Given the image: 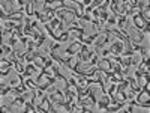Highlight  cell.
I'll list each match as a JSON object with an SVG mask.
<instances>
[{"mask_svg": "<svg viewBox=\"0 0 150 113\" xmlns=\"http://www.w3.org/2000/svg\"><path fill=\"white\" fill-rule=\"evenodd\" d=\"M116 21H117V20H116V15H114V14H111V15L108 17V20H107V23L110 24V26H114Z\"/></svg>", "mask_w": 150, "mask_h": 113, "instance_id": "27", "label": "cell"}, {"mask_svg": "<svg viewBox=\"0 0 150 113\" xmlns=\"http://www.w3.org/2000/svg\"><path fill=\"white\" fill-rule=\"evenodd\" d=\"M111 5H112V12H114V15H125L126 11L129 9V3L122 2V0H112Z\"/></svg>", "mask_w": 150, "mask_h": 113, "instance_id": "3", "label": "cell"}, {"mask_svg": "<svg viewBox=\"0 0 150 113\" xmlns=\"http://www.w3.org/2000/svg\"><path fill=\"white\" fill-rule=\"evenodd\" d=\"M114 91H116V83H111V84H110V87L107 89V94H112Z\"/></svg>", "mask_w": 150, "mask_h": 113, "instance_id": "29", "label": "cell"}, {"mask_svg": "<svg viewBox=\"0 0 150 113\" xmlns=\"http://www.w3.org/2000/svg\"><path fill=\"white\" fill-rule=\"evenodd\" d=\"M69 39V32H65V33H62V35H57V41L60 42H65Z\"/></svg>", "mask_w": 150, "mask_h": 113, "instance_id": "24", "label": "cell"}, {"mask_svg": "<svg viewBox=\"0 0 150 113\" xmlns=\"http://www.w3.org/2000/svg\"><path fill=\"white\" fill-rule=\"evenodd\" d=\"M149 23H150V21H149ZM134 24H135V29H138V30L146 26V21L138 15V12H137V14H134Z\"/></svg>", "mask_w": 150, "mask_h": 113, "instance_id": "12", "label": "cell"}, {"mask_svg": "<svg viewBox=\"0 0 150 113\" xmlns=\"http://www.w3.org/2000/svg\"><path fill=\"white\" fill-rule=\"evenodd\" d=\"M14 65H15V71H17L18 74H23V72H24V69H26V68H24V65H23V62H20L18 59L14 62Z\"/></svg>", "mask_w": 150, "mask_h": 113, "instance_id": "20", "label": "cell"}, {"mask_svg": "<svg viewBox=\"0 0 150 113\" xmlns=\"http://www.w3.org/2000/svg\"><path fill=\"white\" fill-rule=\"evenodd\" d=\"M50 67H53V59L51 60H47L45 64H44V67H42V69H48Z\"/></svg>", "mask_w": 150, "mask_h": 113, "instance_id": "30", "label": "cell"}, {"mask_svg": "<svg viewBox=\"0 0 150 113\" xmlns=\"http://www.w3.org/2000/svg\"><path fill=\"white\" fill-rule=\"evenodd\" d=\"M81 20H84V21H92L93 18L90 17V14H84V15L81 17Z\"/></svg>", "mask_w": 150, "mask_h": 113, "instance_id": "31", "label": "cell"}, {"mask_svg": "<svg viewBox=\"0 0 150 113\" xmlns=\"http://www.w3.org/2000/svg\"><path fill=\"white\" fill-rule=\"evenodd\" d=\"M112 72H114L116 75H117V79H119V82H122L123 80V69H122V67L119 65V64H116V65H112Z\"/></svg>", "mask_w": 150, "mask_h": 113, "instance_id": "14", "label": "cell"}, {"mask_svg": "<svg viewBox=\"0 0 150 113\" xmlns=\"http://www.w3.org/2000/svg\"><path fill=\"white\" fill-rule=\"evenodd\" d=\"M138 15L146 21V23H149L150 21V9L149 8H144V9H141L140 12H138Z\"/></svg>", "mask_w": 150, "mask_h": 113, "instance_id": "16", "label": "cell"}, {"mask_svg": "<svg viewBox=\"0 0 150 113\" xmlns=\"http://www.w3.org/2000/svg\"><path fill=\"white\" fill-rule=\"evenodd\" d=\"M51 69H53L54 77H56L57 80H63V82H66V80H65V75H63V74H60V71H59V68H57V67H51Z\"/></svg>", "mask_w": 150, "mask_h": 113, "instance_id": "21", "label": "cell"}, {"mask_svg": "<svg viewBox=\"0 0 150 113\" xmlns=\"http://www.w3.org/2000/svg\"><path fill=\"white\" fill-rule=\"evenodd\" d=\"M11 53H12V48H11L9 45L2 44V57H6V56H9Z\"/></svg>", "mask_w": 150, "mask_h": 113, "instance_id": "22", "label": "cell"}, {"mask_svg": "<svg viewBox=\"0 0 150 113\" xmlns=\"http://www.w3.org/2000/svg\"><path fill=\"white\" fill-rule=\"evenodd\" d=\"M111 104V101H110V95L108 94H104V97L101 98V99H99V103L96 104L98 107H99V110H107V107Z\"/></svg>", "mask_w": 150, "mask_h": 113, "instance_id": "11", "label": "cell"}, {"mask_svg": "<svg viewBox=\"0 0 150 113\" xmlns=\"http://www.w3.org/2000/svg\"><path fill=\"white\" fill-rule=\"evenodd\" d=\"M35 71H36V67H35V65H27V67H26V69H24V72H23L24 79L30 77V75H32V74H33Z\"/></svg>", "mask_w": 150, "mask_h": 113, "instance_id": "18", "label": "cell"}, {"mask_svg": "<svg viewBox=\"0 0 150 113\" xmlns=\"http://www.w3.org/2000/svg\"><path fill=\"white\" fill-rule=\"evenodd\" d=\"M26 107H24V112H36V107H35V104L30 101V103H27V104H24Z\"/></svg>", "mask_w": 150, "mask_h": 113, "instance_id": "25", "label": "cell"}, {"mask_svg": "<svg viewBox=\"0 0 150 113\" xmlns=\"http://www.w3.org/2000/svg\"><path fill=\"white\" fill-rule=\"evenodd\" d=\"M63 29H65V23H63V21H60V24H59V27H57V30H59V32H62V30H63Z\"/></svg>", "mask_w": 150, "mask_h": 113, "instance_id": "33", "label": "cell"}, {"mask_svg": "<svg viewBox=\"0 0 150 113\" xmlns=\"http://www.w3.org/2000/svg\"><path fill=\"white\" fill-rule=\"evenodd\" d=\"M44 41H45V36H44V35L38 38V39H36V48H39V47L44 44Z\"/></svg>", "mask_w": 150, "mask_h": 113, "instance_id": "28", "label": "cell"}, {"mask_svg": "<svg viewBox=\"0 0 150 113\" xmlns=\"http://www.w3.org/2000/svg\"><path fill=\"white\" fill-rule=\"evenodd\" d=\"M56 15H57V18L60 20V21H63L65 24L68 23V24H72V26H77V15L74 14L72 11H69V9H66V8H59V9H56Z\"/></svg>", "mask_w": 150, "mask_h": 113, "instance_id": "1", "label": "cell"}, {"mask_svg": "<svg viewBox=\"0 0 150 113\" xmlns=\"http://www.w3.org/2000/svg\"><path fill=\"white\" fill-rule=\"evenodd\" d=\"M98 57H99V56H93V57H92V60H90V64H92L93 67L98 64Z\"/></svg>", "mask_w": 150, "mask_h": 113, "instance_id": "32", "label": "cell"}, {"mask_svg": "<svg viewBox=\"0 0 150 113\" xmlns=\"http://www.w3.org/2000/svg\"><path fill=\"white\" fill-rule=\"evenodd\" d=\"M50 101H53L56 104H63L66 99H65V94H62L60 91H53L50 94Z\"/></svg>", "mask_w": 150, "mask_h": 113, "instance_id": "8", "label": "cell"}, {"mask_svg": "<svg viewBox=\"0 0 150 113\" xmlns=\"http://www.w3.org/2000/svg\"><path fill=\"white\" fill-rule=\"evenodd\" d=\"M123 51H125V44H123L122 41H116V42H112V44H111L110 53H112V54L119 56V54H122Z\"/></svg>", "mask_w": 150, "mask_h": 113, "instance_id": "9", "label": "cell"}, {"mask_svg": "<svg viewBox=\"0 0 150 113\" xmlns=\"http://www.w3.org/2000/svg\"><path fill=\"white\" fill-rule=\"evenodd\" d=\"M96 67H98V69L101 72H110V69L112 68V62L108 57H102V59H99Z\"/></svg>", "mask_w": 150, "mask_h": 113, "instance_id": "6", "label": "cell"}, {"mask_svg": "<svg viewBox=\"0 0 150 113\" xmlns=\"http://www.w3.org/2000/svg\"><path fill=\"white\" fill-rule=\"evenodd\" d=\"M74 72H77V74H80V75H95L96 68L90 64V62H83V60H78L77 64H75Z\"/></svg>", "mask_w": 150, "mask_h": 113, "instance_id": "2", "label": "cell"}, {"mask_svg": "<svg viewBox=\"0 0 150 113\" xmlns=\"http://www.w3.org/2000/svg\"><path fill=\"white\" fill-rule=\"evenodd\" d=\"M15 5H18V0L17 2H2V9L6 12V15H14L18 11L24 9V8H15Z\"/></svg>", "mask_w": 150, "mask_h": 113, "instance_id": "4", "label": "cell"}, {"mask_svg": "<svg viewBox=\"0 0 150 113\" xmlns=\"http://www.w3.org/2000/svg\"><path fill=\"white\" fill-rule=\"evenodd\" d=\"M81 45H83V44H81L80 41H74V42L66 48L65 53H66L68 56H75V54H78V53L81 51Z\"/></svg>", "mask_w": 150, "mask_h": 113, "instance_id": "7", "label": "cell"}, {"mask_svg": "<svg viewBox=\"0 0 150 113\" xmlns=\"http://www.w3.org/2000/svg\"><path fill=\"white\" fill-rule=\"evenodd\" d=\"M138 71L140 72H149V57H144L143 59V62H141L140 67H138Z\"/></svg>", "mask_w": 150, "mask_h": 113, "instance_id": "17", "label": "cell"}, {"mask_svg": "<svg viewBox=\"0 0 150 113\" xmlns=\"http://www.w3.org/2000/svg\"><path fill=\"white\" fill-rule=\"evenodd\" d=\"M65 98H66V101L69 104H74L75 103V92L71 91L69 87H68V89H65Z\"/></svg>", "mask_w": 150, "mask_h": 113, "instance_id": "13", "label": "cell"}, {"mask_svg": "<svg viewBox=\"0 0 150 113\" xmlns=\"http://www.w3.org/2000/svg\"><path fill=\"white\" fill-rule=\"evenodd\" d=\"M15 42H17V39H15V36H12L11 39H9V45H15Z\"/></svg>", "mask_w": 150, "mask_h": 113, "instance_id": "34", "label": "cell"}, {"mask_svg": "<svg viewBox=\"0 0 150 113\" xmlns=\"http://www.w3.org/2000/svg\"><path fill=\"white\" fill-rule=\"evenodd\" d=\"M59 24H60V20L56 17L54 20H51V24H50V27H51V30L53 29H56V27H59Z\"/></svg>", "mask_w": 150, "mask_h": 113, "instance_id": "26", "label": "cell"}, {"mask_svg": "<svg viewBox=\"0 0 150 113\" xmlns=\"http://www.w3.org/2000/svg\"><path fill=\"white\" fill-rule=\"evenodd\" d=\"M78 57H80V60L87 62L90 57H93V53L90 51L89 48H87V45H81V51L78 53Z\"/></svg>", "mask_w": 150, "mask_h": 113, "instance_id": "10", "label": "cell"}, {"mask_svg": "<svg viewBox=\"0 0 150 113\" xmlns=\"http://www.w3.org/2000/svg\"><path fill=\"white\" fill-rule=\"evenodd\" d=\"M24 104H26L24 95H18V97L14 99V103H12V106H14V107H20V106H24Z\"/></svg>", "mask_w": 150, "mask_h": 113, "instance_id": "19", "label": "cell"}, {"mask_svg": "<svg viewBox=\"0 0 150 113\" xmlns=\"http://www.w3.org/2000/svg\"><path fill=\"white\" fill-rule=\"evenodd\" d=\"M128 38H129V41H131L132 44H138V42H141V41L144 39V33H143L141 30H138V29L132 27V29L129 30Z\"/></svg>", "mask_w": 150, "mask_h": 113, "instance_id": "5", "label": "cell"}, {"mask_svg": "<svg viewBox=\"0 0 150 113\" xmlns=\"http://www.w3.org/2000/svg\"><path fill=\"white\" fill-rule=\"evenodd\" d=\"M119 27L120 29H125L126 27V15H119Z\"/></svg>", "mask_w": 150, "mask_h": 113, "instance_id": "23", "label": "cell"}, {"mask_svg": "<svg viewBox=\"0 0 150 113\" xmlns=\"http://www.w3.org/2000/svg\"><path fill=\"white\" fill-rule=\"evenodd\" d=\"M35 15H36V18L39 20V23H42V24H48V17H47V14L44 11H38V12H35Z\"/></svg>", "mask_w": 150, "mask_h": 113, "instance_id": "15", "label": "cell"}]
</instances>
